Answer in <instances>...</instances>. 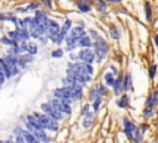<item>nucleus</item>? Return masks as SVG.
Returning <instances> with one entry per match:
<instances>
[{"label": "nucleus", "mask_w": 158, "mask_h": 143, "mask_svg": "<svg viewBox=\"0 0 158 143\" xmlns=\"http://www.w3.org/2000/svg\"><path fill=\"white\" fill-rule=\"evenodd\" d=\"M54 96H56L57 99L64 100V101H67V102H70L72 100L81 99L83 92H81V90H79V89L64 86V88H62V89L54 90Z\"/></svg>", "instance_id": "obj_1"}, {"label": "nucleus", "mask_w": 158, "mask_h": 143, "mask_svg": "<svg viewBox=\"0 0 158 143\" xmlns=\"http://www.w3.org/2000/svg\"><path fill=\"white\" fill-rule=\"evenodd\" d=\"M123 125H125V129H126V133L130 138H132L135 142H141L142 141V134L139 133V129H137V127L131 122L128 121L127 118L123 120Z\"/></svg>", "instance_id": "obj_2"}, {"label": "nucleus", "mask_w": 158, "mask_h": 143, "mask_svg": "<svg viewBox=\"0 0 158 143\" xmlns=\"http://www.w3.org/2000/svg\"><path fill=\"white\" fill-rule=\"evenodd\" d=\"M37 118L40 120V122L42 123L43 128H48L49 131H57L58 128V123H57V120H54L53 117L48 116V115H40V113H36Z\"/></svg>", "instance_id": "obj_3"}, {"label": "nucleus", "mask_w": 158, "mask_h": 143, "mask_svg": "<svg viewBox=\"0 0 158 143\" xmlns=\"http://www.w3.org/2000/svg\"><path fill=\"white\" fill-rule=\"evenodd\" d=\"M68 69H72L79 74H83V75H91L93 74V67L88 63H75V64H70Z\"/></svg>", "instance_id": "obj_4"}, {"label": "nucleus", "mask_w": 158, "mask_h": 143, "mask_svg": "<svg viewBox=\"0 0 158 143\" xmlns=\"http://www.w3.org/2000/svg\"><path fill=\"white\" fill-rule=\"evenodd\" d=\"M95 48H96L95 53H96L98 62H100V60L107 54V44H106V42H105L102 38L98 37V41L95 42Z\"/></svg>", "instance_id": "obj_5"}, {"label": "nucleus", "mask_w": 158, "mask_h": 143, "mask_svg": "<svg viewBox=\"0 0 158 143\" xmlns=\"http://www.w3.org/2000/svg\"><path fill=\"white\" fill-rule=\"evenodd\" d=\"M83 37H85V31L83 30V27H75V28H73L72 32L67 37V46L74 43L75 41L81 39Z\"/></svg>", "instance_id": "obj_6"}, {"label": "nucleus", "mask_w": 158, "mask_h": 143, "mask_svg": "<svg viewBox=\"0 0 158 143\" xmlns=\"http://www.w3.org/2000/svg\"><path fill=\"white\" fill-rule=\"evenodd\" d=\"M41 108H42V111H44L46 112V115H48V116H51V117H53L54 120H62V113L52 105V104H48V102H44V104H42L41 105Z\"/></svg>", "instance_id": "obj_7"}, {"label": "nucleus", "mask_w": 158, "mask_h": 143, "mask_svg": "<svg viewBox=\"0 0 158 143\" xmlns=\"http://www.w3.org/2000/svg\"><path fill=\"white\" fill-rule=\"evenodd\" d=\"M27 128L36 136V138L38 139V141H42V142H44V143H48L49 142V139H48V137L46 136V133L42 131V128H38V127H36V126H33L32 123H30L28 121H27Z\"/></svg>", "instance_id": "obj_8"}, {"label": "nucleus", "mask_w": 158, "mask_h": 143, "mask_svg": "<svg viewBox=\"0 0 158 143\" xmlns=\"http://www.w3.org/2000/svg\"><path fill=\"white\" fill-rule=\"evenodd\" d=\"M59 32H60V30H59L58 23H57V22H54V21H49L48 27H47V35H48V37H49L53 42L57 39V37H58Z\"/></svg>", "instance_id": "obj_9"}, {"label": "nucleus", "mask_w": 158, "mask_h": 143, "mask_svg": "<svg viewBox=\"0 0 158 143\" xmlns=\"http://www.w3.org/2000/svg\"><path fill=\"white\" fill-rule=\"evenodd\" d=\"M52 105L59 111V112H65V113H70V106H69V102L64 101V100H60V99H54L52 101Z\"/></svg>", "instance_id": "obj_10"}, {"label": "nucleus", "mask_w": 158, "mask_h": 143, "mask_svg": "<svg viewBox=\"0 0 158 143\" xmlns=\"http://www.w3.org/2000/svg\"><path fill=\"white\" fill-rule=\"evenodd\" d=\"M2 60L5 62L6 67L10 69V72H11V74H12V75H15V74H17V73H19L17 60H16V58H14L12 55H10V54H9L6 58H2Z\"/></svg>", "instance_id": "obj_11"}, {"label": "nucleus", "mask_w": 158, "mask_h": 143, "mask_svg": "<svg viewBox=\"0 0 158 143\" xmlns=\"http://www.w3.org/2000/svg\"><path fill=\"white\" fill-rule=\"evenodd\" d=\"M94 57H95V53L91 51V49H83V51H80V53L78 54V58L80 59V60H83L84 63H88V64H90L93 60H94Z\"/></svg>", "instance_id": "obj_12"}, {"label": "nucleus", "mask_w": 158, "mask_h": 143, "mask_svg": "<svg viewBox=\"0 0 158 143\" xmlns=\"http://www.w3.org/2000/svg\"><path fill=\"white\" fill-rule=\"evenodd\" d=\"M70 26H72V21L70 20H67L65 22H64V25H63V27L60 28V32H59V35H58V37H57V39L54 41V43H57V44H59V43H62V41H63V38L67 36V33L69 32V28H70Z\"/></svg>", "instance_id": "obj_13"}, {"label": "nucleus", "mask_w": 158, "mask_h": 143, "mask_svg": "<svg viewBox=\"0 0 158 143\" xmlns=\"http://www.w3.org/2000/svg\"><path fill=\"white\" fill-rule=\"evenodd\" d=\"M63 85L64 86H69V88H74V89H79V90H81V88L84 86L83 83H80L79 80H77V79H74V78H72L69 75L65 79H63Z\"/></svg>", "instance_id": "obj_14"}, {"label": "nucleus", "mask_w": 158, "mask_h": 143, "mask_svg": "<svg viewBox=\"0 0 158 143\" xmlns=\"http://www.w3.org/2000/svg\"><path fill=\"white\" fill-rule=\"evenodd\" d=\"M105 94V88L102 86V85H96L94 89H93V91H91V99H98V97H100L101 95H104Z\"/></svg>", "instance_id": "obj_15"}, {"label": "nucleus", "mask_w": 158, "mask_h": 143, "mask_svg": "<svg viewBox=\"0 0 158 143\" xmlns=\"http://www.w3.org/2000/svg\"><path fill=\"white\" fill-rule=\"evenodd\" d=\"M122 83H123V81H122L121 76H118V78L116 79V81H115V85H114V90H115V94H116V95L121 94L122 90H125L123 86H122Z\"/></svg>", "instance_id": "obj_16"}, {"label": "nucleus", "mask_w": 158, "mask_h": 143, "mask_svg": "<svg viewBox=\"0 0 158 143\" xmlns=\"http://www.w3.org/2000/svg\"><path fill=\"white\" fill-rule=\"evenodd\" d=\"M158 104V94H153L148 100H147V106L149 107H153Z\"/></svg>", "instance_id": "obj_17"}, {"label": "nucleus", "mask_w": 158, "mask_h": 143, "mask_svg": "<svg viewBox=\"0 0 158 143\" xmlns=\"http://www.w3.org/2000/svg\"><path fill=\"white\" fill-rule=\"evenodd\" d=\"M77 5H78V7H79V10L80 11H83V12H88V11H90V5L89 4H86V2H84V1H78L77 2Z\"/></svg>", "instance_id": "obj_18"}, {"label": "nucleus", "mask_w": 158, "mask_h": 143, "mask_svg": "<svg viewBox=\"0 0 158 143\" xmlns=\"http://www.w3.org/2000/svg\"><path fill=\"white\" fill-rule=\"evenodd\" d=\"M105 81H106V84H107V85L114 86V85H115L116 79H114V75H112L111 73H106V74H105Z\"/></svg>", "instance_id": "obj_19"}, {"label": "nucleus", "mask_w": 158, "mask_h": 143, "mask_svg": "<svg viewBox=\"0 0 158 143\" xmlns=\"http://www.w3.org/2000/svg\"><path fill=\"white\" fill-rule=\"evenodd\" d=\"M128 101H130L128 96H127V95H123V96L117 101V106H120V107H125V106L128 105Z\"/></svg>", "instance_id": "obj_20"}, {"label": "nucleus", "mask_w": 158, "mask_h": 143, "mask_svg": "<svg viewBox=\"0 0 158 143\" xmlns=\"http://www.w3.org/2000/svg\"><path fill=\"white\" fill-rule=\"evenodd\" d=\"M0 65H1V70L5 73V75L7 76V78H10V76H12V74H11V72H10V69L6 67V64H5V62L1 59L0 60Z\"/></svg>", "instance_id": "obj_21"}, {"label": "nucleus", "mask_w": 158, "mask_h": 143, "mask_svg": "<svg viewBox=\"0 0 158 143\" xmlns=\"http://www.w3.org/2000/svg\"><path fill=\"white\" fill-rule=\"evenodd\" d=\"M79 46H80V47H90V46H91L90 38H89V37H83V38L80 39Z\"/></svg>", "instance_id": "obj_22"}, {"label": "nucleus", "mask_w": 158, "mask_h": 143, "mask_svg": "<svg viewBox=\"0 0 158 143\" xmlns=\"http://www.w3.org/2000/svg\"><path fill=\"white\" fill-rule=\"evenodd\" d=\"M27 52L28 54H36L37 53V47L35 43H28L27 44Z\"/></svg>", "instance_id": "obj_23"}, {"label": "nucleus", "mask_w": 158, "mask_h": 143, "mask_svg": "<svg viewBox=\"0 0 158 143\" xmlns=\"http://www.w3.org/2000/svg\"><path fill=\"white\" fill-rule=\"evenodd\" d=\"M123 83H125V84H123V89H125V90H128V88L131 86V75H130V74H126Z\"/></svg>", "instance_id": "obj_24"}, {"label": "nucleus", "mask_w": 158, "mask_h": 143, "mask_svg": "<svg viewBox=\"0 0 158 143\" xmlns=\"http://www.w3.org/2000/svg\"><path fill=\"white\" fill-rule=\"evenodd\" d=\"M1 42H2L4 44H10V46H15V44H16L15 41H12L11 38H6V37H2V38H1Z\"/></svg>", "instance_id": "obj_25"}, {"label": "nucleus", "mask_w": 158, "mask_h": 143, "mask_svg": "<svg viewBox=\"0 0 158 143\" xmlns=\"http://www.w3.org/2000/svg\"><path fill=\"white\" fill-rule=\"evenodd\" d=\"M144 6H146V17H147V20H151V6L148 2H146Z\"/></svg>", "instance_id": "obj_26"}, {"label": "nucleus", "mask_w": 158, "mask_h": 143, "mask_svg": "<svg viewBox=\"0 0 158 143\" xmlns=\"http://www.w3.org/2000/svg\"><path fill=\"white\" fill-rule=\"evenodd\" d=\"M110 30H111V36H112L114 38H118V37H120V35L117 33V30H116L114 26H110Z\"/></svg>", "instance_id": "obj_27"}, {"label": "nucleus", "mask_w": 158, "mask_h": 143, "mask_svg": "<svg viewBox=\"0 0 158 143\" xmlns=\"http://www.w3.org/2000/svg\"><path fill=\"white\" fill-rule=\"evenodd\" d=\"M91 120H93V117H91V116H88V117L84 120L83 126H84V127H89V126L91 125Z\"/></svg>", "instance_id": "obj_28"}, {"label": "nucleus", "mask_w": 158, "mask_h": 143, "mask_svg": "<svg viewBox=\"0 0 158 143\" xmlns=\"http://www.w3.org/2000/svg\"><path fill=\"white\" fill-rule=\"evenodd\" d=\"M62 55H63V51L62 49H56L52 53V57H54V58H58V57H62Z\"/></svg>", "instance_id": "obj_29"}, {"label": "nucleus", "mask_w": 158, "mask_h": 143, "mask_svg": "<svg viewBox=\"0 0 158 143\" xmlns=\"http://www.w3.org/2000/svg\"><path fill=\"white\" fill-rule=\"evenodd\" d=\"M100 104H101V97L95 99V102H94V110H95V111H98V108H99Z\"/></svg>", "instance_id": "obj_30"}, {"label": "nucleus", "mask_w": 158, "mask_h": 143, "mask_svg": "<svg viewBox=\"0 0 158 143\" xmlns=\"http://www.w3.org/2000/svg\"><path fill=\"white\" fill-rule=\"evenodd\" d=\"M89 111H90V107H89V105H86V106L83 108V115H86V116H91Z\"/></svg>", "instance_id": "obj_31"}, {"label": "nucleus", "mask_w": 158, "mask_h": 143, "mask_svg": "<svg viewBox=\"0 0 158 143\" xmlns=\"http://www.w3.org/2000/svg\"><path fill=\"white\" fill-rule=\"evenodd\" d=\"M16 143H27V142H26V139L23 138V136H22V137H21V136H17Z\"/></svg>", "instance_id": "obj_32"}, {"label": "nucleus", "mask_w": 158, "mask_h": 143, "mask_svg": "<svg viewBox=\"0 0 158 143\" xmlns=\"http://www.w3.org/2000/svg\"><path fill=\"white\" fill-rule=\"evenodd\" d=\"M156 69H157V65H152V68H151V76H152V78L154 76V73H156Z\"/></svg>", "instance_id": "obj_33"}, {"label": "nucleus", "mask_w": 158, "mask_h": 143, "mask_svg": "<svg viewBox=\"0 0 158 143\" xmlns=\"http://www.w3.org/2000/svg\"><path fill=\"white\" fill-rule=\"evenodd\" d=\"M4 80H5V73L1 70V72H0V83L2 84V83H4Z\"/></svg>", "instance_id": "obj_34"}, {"label": "nucleus", "mask_w": 158, "mask_h": 143, "mask_svg": "<svg viewBox=\"0 0 158 143\" xmlns=\"http://www.w3.org/2000/svg\"><path fill=\"white\" fill-rule=\"evenodd\" d=\"M144 116H146V117H149V116H152V110H146V113H144Z\"/></svg>", "instance_id": "obj_35"}, {"label": "nucleus", "mask_w": 158, "mask_h": 143, "mask_svg": "<svg viewBox=\"0 0 158 143\" xmlns=\"http://www.w3.org/2000/svg\"><path fill=\"white\" fill-rule=\"evenodd\" d=\"M44 4H46L47 6H49V7H51V5H52V4H51V0H44Z\"/></svg>", "instance_id": "obj_36"}, {"label": "nucleus", "mask_w": 158, "mask_h": 143, "mask_svg": "<svg viewBox=\"0 0 158 143\" xmlns=\"http://www.w3.org/2000/svg\"><path fill=\"white\" fill-rule=\"evenodd\" d=\"M154 41H156V44H157V47H158V36L154 37Z\"/></svg>", "instance_id": "obj_37"}, {"label": "nucleus", "mask_w": 158, "mask_h": 143, "mask_svg": "<svg viewBox=\"0 0 158 143\" xmlns=\"http://www.w3.org/2000/svg\"><path fill=\"white\" fill-rule=\"evenodd\" d=\"M37 143H40V141H38V142H37Z\"/></svg>", "instance_id": "obj_38"}]
</instances>
